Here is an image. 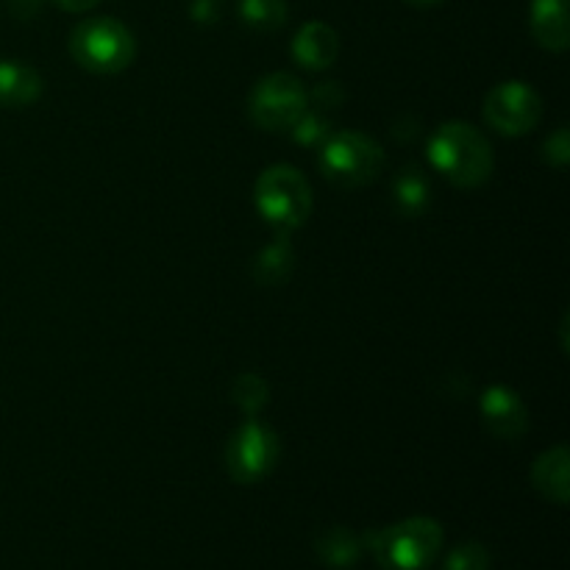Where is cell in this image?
I'll return each instance as SVG.
<instances>
[{"label":"cell","instance_id":"9c48e42d","mask_svg":"<svg viewBox=\"0 0 570 570\" xmlns=\"http://www.w3.org/2000/svg\"><path fill=\"white\" fill-rule=\"evenodd\" d=\"M482 423L499 440H518L529 429V410L521 395L504 384H493L479 399Z\"/></svg>","mask_w":570,"mask_h":570},{"label":"cell","instance_id":"8fae6325","mask_svg":"<svg viewBox=\"0 0 570 570\" xmlns=\"http://www.w3.org/2000/svg\"><path fill=\"white\" fill-rule=\"evenodd\" d=\"M529 28H532L540 48L551 50V53L568 50V0H532V9H529Z\"/></svg>","mask_w":570,"mask_h":570},{"label":"cell","instance_id":"3957f363","mask_svg":"<svg viewBox=\"0 0 570 570\" xmlns=\"http://www.w3.org/2000/svg\"><path fill=\"white\" fill-rule=\"evenodd\" d=\"M70 53L83 70L95 76L122 72L137 56L134 33L115 17H89L70 33Z\"/></svg>","mask_w":570,"mask_h":570},{"label":"cell","instance_id":"30bf717a","mask_svg":"<svg viewBox=\"0 0 570 570\" xmlns=\"http://www.w3.org/2000/svg\"><path fill=\"white\" fill-rule=\"evenodd\" d=\"M340 53V37L332 26L321 20H312L295 33L293 39V59L298 61L304 70H326L337 61Z\"/></svg>","mask_w":570,"mask_h":570},{"label":"cell","instance_id":"5b68a950","mask_svg":"<svg viewBox=\"0 0 570 570\" xmlns=\"http://www.w3.org/2000/svg\"><path fill=\"white\" fill-rule=\"evenodd\" d=\"M384 167V150L373 137L360 131L332 134L321 145V170L334 187L360 189L376 181Z\"/></svg>","mask_w":570,"mask_h":570},{"label":"cell","instance_id":"d6986e66","mask_svg":"<svg viewBox=\"0 0 570 570\" xmlns=\"http://www.w3.org/2000/svg\"><path fill=\"white\" fill-rule=\"evenodd\" d=\"M443 570H490V551L482 543H462L445 560Z\"/></svg>","mask_w":570,"mask_h":570},{"label":"cell","instance_id":"ac0fdd59","mask_svg":"<svg viewBox=\"0 0 570 570\" xmlns=\"http://www.w3.org/2000/svg\"><path fill=\"white\" fill-rule=\"evenodd\" d=\"M267 395H271V393H267L265 379L254 376V373H243V376L234 379L232 401L239 406V410L248 412V415H254V412L265 410Z\"/></svg>","mask_w":570,"mask_h":570},{"label":"cell","instance_id":"2e32d148","mask_svg":"<svg viewBox=\"0 0 570 570\" xmlns=\"http://www.w3.org/2000/svg\"><path fill=\"white\" fill-rule=\"evenodd\" d=\"M393 198H395V209L401 212L404 217H417L426 212L429 206V181L421 170H412L406 167L393 184Z\"/></svg>","mask_w":570,"mask_h":570},{"label":"cell","instance_id":"e0dca14e","mask_svg":"<svg viewBox=\"0 0 570 570\" xmlns=\"http://www.w3.org/2000/svg\"><path fill=\"white\" fill-rule=\"evenodd\" d=\"M237 11L245 26L262 33L278 31L287 22V3L284 0H239Z\"/></svg>","mask_w":570,"mask_h":570},{"label":"cell","instance_id":"277c9868","mask_svg":"<svg viewBox=\"0 0 570 570\" xmlns=\"http://www.w3.org/2000/svg\"><path fill=\"white\" fill-rule=\"evenodd\" d=\"M256 209L278 232L304 226L312 212V187L293 165H273L256 181Z\"/></svg>","mask_w":570,"mask_h":570},{"label":"cell","instance_id":"8992f818","mask_svg":"<svg viewBox=\"0 0 570 570\" xmlns=\"http://www.w3.org/2000/svg\"><path fill=\"white\" fill-rule=\"evenodd\" d=\"M306 104H309V92L298 78L289 72H271L250 89L248 111L250 120L265 131H289L304 115Z\"/></svg>","mask_w":570,"mask_h":570},{"label":"cell","instance_id":"ba28073f","mask_svg":"<svg viewBox=\"0 0 570 570\" xmlns=\"http://www.w3.org/2000/svg\"><path fill=\"white\" fill-rule=\"evenodd\" d=\"M482 111L493 131L504 134V137H523L538 128L540 117H543V100L529 83L504 81L490 89Z\"/></svg>","mask_w":570,"mask_h":570},{"label":"cell","instance_id":"5bb4252c","mask_svg":"<svg viewBox=\"0 0 570 570\" xmlns=\"http://www.w3.org/2000/svg\"><path fill=\"white\" fill-rule=\"evenodd\" d=\"M315 551H317V560H321L323 566L334 570H348L360 562L362 540L356 538L351 529L334 527L315 540Z\"/></svg>","mask_w":570,"mask_h":570},{"label":"cell","instance_id":"6da1fadb","mask_svg":"<svg viewBox=\"0 0 570 570\" xmlns=\"http://www.w3.org/2000/svg\"><path fill=\"white\" fill-rule=\"evenodd\" d=\"M429 159L434 170L460 189L482 187L493 176V148L471 122H443L429 139Z\"/></svg>","mask_w":570,"mask_h":570},{"label":"cell","instance_id":"44dd1931","mask_svg":"<svg viewBox=\"0 0 570 570\" xmlns=\"http://www.w3.org/2000/svg\"><path fill=\"white\" fill-rule=\"evenodd\" d=\"M53 3L65 11H89V9H95L100 0H53Z\"/></svg>","mask_w":570,"mask_h":570},{"label":"cell","instance_id":"7a4b0ae2","mask_svg":"<svg viewBox=\"0 0 570 570\" xmlns=\"http://www.w3.org/2000/svg\"><path fill=\"white\" fill-rule=\"evenodd\" d=\"M365 546L384 570H429L443 549V527L432 518H406L365 534Z\"/></svg>","mask_w":570,"mask_h":570},{"label":"cell","instance_id":"52a82bcc","mask_svg":"<svg viewBox=\"0 0 570 570\" xmlns=\"http://www.w3.org/2000/svg\"><path fill=\"white\" fill-rule=\"evenodd\" d=\"M276 432L259 421H248L232 434L226 449L228 476L237 484H256L276 468L278 460Z\"/></svg>","mask_w":570,"mask_h":570},{"label":"cell","instance_id":"7402d4cb","mask_svg":"<svg viewBox=\"0 0 570 570\" xmlns=\"http://www.w3.org/2000/svg\"><path fill=\"white\" fill-rule=\"evenodd\" d=\"M404 3L415 6V9H432V6L443 3V0H404Z\"/></svg>","mask_w":570,"mask_h":570},{"label":"cell","instance_id":"4fadbf2b","mask_svg":"<svg viewBox=\"0 0 570 570\" xmlns=\"http://www.w3.org/2000/svg\"><path fill=\"white\" fill-rule=\"evenodd\" d=\"M42 95V76L22 61L0 59V109H22Z\"/></svg>","mask_w":570,"mask_h":570},{"label":"cell","instance_id":"9a60e30c","mask_svg":"<svg viewBox=\"0 0 570 570\" xmlns=\"http://www.w3.org/2000/svg\"><path fill=\"white\" fill-rule=\"evenodd\" d=\"M293 245H289L287 234L282 232V237H276V243L267 245L259 256L254 259V278L265 287H278L289 278L293 273Z\"/></svg>","mask_w":570,"mask_h":570},{"label":"cell","instance_id":"7c38bea8","mask_svg":"<svg viewBox=\"0 0 570 570\" xmlns=\"http://www.w3.org/2000/svg\"><path fill=\"white\" fill-rule=\"evenodd\" d=\"M532 484L543 499L566 507L570 501V454L566 445L543 451L532 465Z\"/></svg>","mask_w":570,"mask_h":570},{"label":"cell","instance_id":"ffe728a7","mask_svg":"<svg viewBox=\"0 0 570 570\" xmlns=\"http://www.w3.org/2000/svg\"><path fill=\"white\" fill-rule=\"evenodd\" d=\"M546 159H549L551 165H557V167L568 165V159H570V139H568L566 128H560V131L551 134V137L546 139Z\"/></svg>","mask_w":570,"mask_h":570}]
</instances>
